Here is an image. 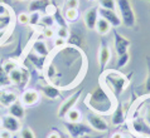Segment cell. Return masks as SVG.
<instances>
[{"mask_svg":"<svg viewBox=\"0 0 150 138\" xmlns=\"http://www.w3.org/2000/svg\"><path fill=\"white\" fill-rule=\"evenodd\" d=\"M10 22H11V19H10L9 14L0 16V30H5V29L10 25Z\"/></svg>","mask_w":150,"mask_h":138,"instance_id":"cell-29","label":"cell"},{"mask_svg":"<svg viewBox=\"0 0 150 138\" xmlns=\"http://www.w3.org/2000/svg\"><path fill=\"white\" fill-rule=\"evenodd\" d=\"M61 138H68V137H66V136H62V134H61Z\"/></svg>","mask_w":150,"mask_h":138,"instance_id":"cell-48","label":"cell"},{"mask_svg":"<svg viewBox=\"0 0 150 138\" xmlns=\"http://www.w3.org/2000/svg\"><path fill=\"white\" fill-rule=\"evenodd\" d=\"M43 36L49 39V38H53L54 36V30L52 28H44L43 29Z\"/></svg>","mask_w":150,"mask_h":138,"instance_id":"cell-38","label":"cell"},{"mask_svg":"<svg viewBox=\"0 0 150 138\" xmlns=\"http://www.w3.org/2000/svg\"><path fill=\"white\" fill-rule=\"evenodd\" d=\"M18 1H27V0H18Z\"/></svg>","mask_w":150,"mask_h":138,"instance_id":"cell-49","label":"cell"},{"mask_svg":"<svg viewBox=\"0 0 150 138\" xmlns=\"http://www.w3.org/2000/svg\"><path fill=\"white\" fill-rule=\"evenodd\" d=\"M47 138H61V133L57 132V131H52V132L47 136Z\"/></svg>","mask_w":150,"mask_h":138,"instance_id":"cell-42","label":"cell"},{"mask_svg":"<svg viewBox=\"0 0 150 138\" xmlns=\"http://www.w3.org/2000/svg\"><path fill=\"white\" fill-rule=\"evenodd\" d=\"M57 36L58 38H62V39H68V36H69L68 28H62V27H59V29L57 30Z\"/></svg>","mask_w":150,"mask_h":138,"instance_id":"cell-34","label":"cell"},{"mask_svg":"<svg viewBox=\"0 0 150 138\" xmlns=\"http://www.w3.org/2000/svg\"><path fill=\"white\" fill-rule=\"evenodd\" d=\"M130 128L134 134L150 138V125L145 122L144 117H140L137 114L130 116Z\"/></svg>","mask_w":150,"mask_h":138,"instance_id":"cell-4","label":"cell"},{"mask_svg":"<svg viewBox=\"0 0 150 138\" xmlns=\"http://www.w3.org/2000/svg\"><path fill=\"white\" fill-rule=\"evenodd\" d=\"M140 106H141V107H144V109H145L144 119H145V122H146V123L150 125V97H148L143 103L140 104Z\"/></svg>","mask_w":150,"mask_h":138,"instance_id":"cell-26","label":"cell"},{"mask_svg":"<svg viewBox=\"0 0 150 138\" xmlns=\"http://www.w3.org/2000/svg\"><path fill=\"white\" fill-rule=\"evenodd\" d=\"M9 114L15 117V118H18V119H23L24 116H25L24 106L20 102H15L14 104H11L9 107Z\"/></svg>","mask_w":150,"mask_h":138,"instance_id":"cell-18","label":"cell"},{"mask_svg":"<svg viewBox=\"0 0 150 138\" xmlns=\"http://www.w3.org/2000/svg\"><path fill=\"white\" fill-rule=\"evenodd\" d=\"M33 49H34V52L38 54V55H40V57H45L48 54L47 44H45L44 41H42V40L35 41L34 45H33Z\"/></svg>","mask_w":150,"mask_h":138,"instance_id":"cell-21","label":"cell"},{"mask_svg":"<svg viewBox=\"0 0 150 138\" xmlns=\"http://www.w3.org/2000/svg\"><path fill=\"white\" fill-rule=\"evenodd\" d=\"M130 78L117 70H105L102 73L101 84L112 94L114 98H119L129 85Z\"/></svg>","mask_w":150,"mask_h":138,"instance_id":"cell-2","label":"cell"},{"mask_svg":"<svg viewBox=\"0 0 150 138\" xmlns=\"http://www.w3.org/2000/svg\"><path fill=\"white\" fill-rule=\"evenodd\" d=\"M64 19L67 22H76L78 19V10L77 9H66Z\"/></svg>","mask_w":150,"mask_h":138,"instance_id":"cell-24","label":"cell"},{"mask_svg":"<svg viewBox=\"0 0 150 138\" xmlns=\"http://www.w3.org/2000/svg\"><path fill=\"white\" fill-rule=\"evenodd\" d=\"M0 125H1V118H0Z\"/></svg>","mask_w":150,"mask_h":138,"instance_id":"cell-50","label":"cell"},{"mask_svg":"<svg viewBox=\"0 0 150 138\" xmlns=\"http://www.w3.org/2000/svg\"><path fill=\"white\" fill-rule=\"evenodd\" d=\"M111 138H125V136L122 134L121 132H115L111 134Z\"/></svg>","mask_w":150,"mask_h":138,"instance_id":"cell-44","label":"cell"},{"mask_svg":"<svg viewBox=\"0 0 150 138\" xmlns=\"http://www.w3.org/2000/svg\"><path fill=\"white\" fill-rule=\"evenodd\" d=\"M114 43H115V49L117 55H122V54L129 52V48L131 45V41L125 38L124 35H121L120 33L114 29Z\"/></svg>","mask_w":150,"mask_h":138,"instance_id":"cell-10","label":"cell"},{"mask_svg":"<svg viewBox=\"0 0 150 138\" xmlns=\"http://www.w3.org/2000/svg\"><path fill=\"white\" fill-rule=\"evenodd\" d=\"M69 43L71 44H74V45H77V47H81L82 45V38L78 35V34H69Z\"/></svg>","mask_w":150,"mask_h":138,"instance_id":"cell-32","label":"cell"},{"mask_svg":"<svg viewBox=\"0 0 150 138\" xmlns=\"http://www.w3.org/2000/svg\"><path fill=\"white\" fill-rule=\"evenodd\" d=\"M78 0H67L66 5H67V9H77L78 8Z\"/></svg>","mask_w":150,"mask_h":138,"instance_id":"cell-39","label":"cell"},{"mask_svg":"<svg viewBox=\"0 0 150 138\" xmlns=\"http://www.w3.org/2000/svg\"><path fill=\"white\" fill-rule=\"evenodd\" d=\"M42 20L40 11H30L29 14V24L30 25H38Z\"/></svg>","mask_w":150,"mask_h":138,"instance_id":"cell-27","label":"cell"},{"mask_svg":"<svg viewBox=\"0 0 150 138\" xmlns=\"http://www.w3.org/2000/svg\"><path fill=\"white\" fill-rule=\"evenodd\" d=\"M131 137H132V138H145V137H140V136H136V134H132Z\"/></svg>","mask_w":150,"mask_h":138,"instance_id":"cell-46","label":"cell"},{"mask_svg":"<svg viewBox=\"0 0 150 138\" xmlns=\"http://www.w3.org/2000/svg\"><path fill=\"white\" fill-rule=\"evenodd\" d=\"M111 25L109 22H106L105 19H102V18H98L97 20V23H96V28H95V30L100 35H106V34H109L110 30H111Z\"/></svg>","mask_w":150,"mask_h":138,"instance_id":"cell-19","label":"cell"},{"mask_svg":"<svg viewBox=\"0 0 150 138\" xmlns=\"http://www.w3.org/2000/svg\"><path fill=\"white\" fill-rule=\"evenodd\" d=\"M126 114H127V109L124 107V104L121 102H117L114 112H112V118H111V123L114 125H122L126 122Z\"/></svg>","mask_w":150,"mask_h":138,"instance_id":"cell-12","label":"cell"},{"mask_svg":"<svg viewBox=\"0 0 150 138\" xmlns=\"http://www.w3.org/2000/svg\"><path fill=\"white\" fill-rule=\"evenodd\" d=\"M148 1H150V0H148Z\"/></svg>","mask_w":150,"mask_h":138,"instance_id":"cell-52","label":"cell"},{"mask_svg":"<svg viewBox=\"0 0 150 138\" xmlns=\"http://www.w3.org/2000/svg\"><path fill=\"white\" fill-rule=\"evenodd\" d=\"M116 104L117 103L115 102V98L102 84L96 87L86 98V106L91 111L101 116L111 114L115 109Z\"/></svg>","mask_w":150,"mask_h":138,"instance_id":"cell-1","label":"cell"},{"mask_svg":"<svg viewBox=\"0 0 150 138\" xmlns=\"http://www.w3.org/2000/svg\"><path fill=\"white\" fill-rule=\"evenodd\" d=\"M52 5L51 0H32L29 4V10L30 11H45Z\"/></svg>","mask_w":150,"mask_h":138,"instance_id":"cell-17","label":"cell"},{"mask_svg":"<svg viewBox=\"0 0 150 138\" xmlns=\"http://www.w3.org/2000/svg\"><path fill=\"white\" fill-rule=\"evenodd\" d=\"M81 112L76 109V108H73V109H71L67 114H66L64 118L67 119V122H72V123H76V122H81Z\"/></svg>","mask_w":150,"mask_h":138,"instance_id":"cell-22","label":"cell"},{"mask_svg":"<svg viewBox=\"0 0 150 138\" xmlns=\"http://www.w3.org/2000/svg\"><path fill=\"white\" fill-rule=\"evenodd\" d=\"M98 18V6H92L90 9H87L86 13L83 14V23H85L86 28L88 30H93L96 28V23H97Z\"/></svg>","mask_w":150,"mask_h":138,"instance_id":"cell-11","label":"cell"},{"mask_svg":"<svg viewBox=\"0 0 150 138\" xmlns=\"http://www.w3.org/2000/svg\"><path fill=\"white\" fill-rule=\"evenodd\" d=\"M40 23L44 25V28H52V25L54 24V18H53V15H45V16H42Z\"/></svg>","mask_w":150,"mask_h":138,"instance_id":"cell-30","label":"cell"},{"mask_svg":"<svg viewBox=\"0 0 150 138\" xmlns=\"http://www.w3.org/2000/svg\"><path fill=\"white\" fill-rule=\"evenodd\" d=\"M86 119H87V123L91 128L93 129V131L98 132V133H105L109 131V124L105 119H103V117L101 114H97V113H88V114L86 116Z\"/></svg>","mask_w":150,"mask_h":138,"instance_id":"cell-6","label":"cell"},{"mask_svg":"<svg viewBox=\"0 0 150 138\" xmlns=\"http://www.w3.org/2000/svg\"><path fill=\"white\" fill-rule=\"evenodd\" d=\"M98 67H100V70L103 73L106 70V67L109 65V63L111 60V49H110V45L109 43L102 39L101 40V44H100V48H98Z\"/></svg>","mask_w":150,"mask_h":138,"instance_id":"cell-7","label":"cell"},{"mask_svg":"<svg viewBox=\"0 0 150 138\" xmlns=\"http://www.w3.org/2000/svg\"><path fill=\"white\" fill-rule=\"evenodd\" d=\"M88 1H96V0H88Z\"/></svg>","mask_w":150,"mask_h":138,"instance_id":"cell-51","label":"cell"},{"mask_svg":"<svg viewBox=\"0 0 150 138\" xmlns=\"http://www.w3.org/2000/svg\"><path fill=\"white\" fill-rule=\"evenodd\" d=\"M125 138H132L131 136H125Z\"/></svg>","mask_w":150,"mask_h":138,"instance_id":"cell-47","label":"cell"},{"mask_svg":"<svg viewBox=\"0 0 150 138\" xmlns=\"http://www.w3.org/2000/svg\"><path fill=\"white\" fill-rule=\"evenodd\" d=\"M6 14H8V10H6L5 5H3V4H0V16L6 15Z\"/></svg>","mask_w":150,"mask_h":138,"instance_id":"cell-43","label":"cell"},{"mask_svg":"<svg viewBox=\"0 0 150 138\" xmlns=\"http://www.w3.org/2000/svg\"><path fill=\"white\" fill-rule=\"evenodd\" d=\"M53 18L56 19V22L59 24V27H62V28H67V20H66L63 16L61 15V13H59V10L58 9H56L54 11H53Z\"/></svg>","mask_w":150,"mask_h":138,"instance_id":"cell-28","label":"cell"},{"mask_svg":"<svg viewBox=\"0 0 150 138\" xmlns=\"http://www.w3.org/2000/svg\"><path fill=\"white\" fill-rule=\"evenodd\" d=\"M98 15L100 18L105 19L106 22H109L112 28H119L122 24L121 18L117 14V10H109V9H102L98 6Z\"/></svg>","mask_w":150,"mask_h":138,"instance_id":"cell-9","label":"cell"},{"mask_svg":"<svg viewBox=\"0 0 150 138\" xmlns=\"http://www.w3.org/2000/svg\"><path fill=\"white\" fill-rule=\"evenodd\" d=\"M98 5L102 9L117 10V3H116V0H98Z\"/></svg>","mask_w":150,"mask_h":138,"instance_id":"cell-23","label":"cell"},{"mask_svg":"<svg viewBox=\"0 0 150 138\" xmlns=\"http://www.w3.org/2000/svg\"><path fill=\"white\" fill-rule=\"evenodd\" d=\"M22 104L23 106H34L39 100V93L34 89H28L22 94Z\"/></svg>","mask_w":150,"mask_h":138,"instance_id":"cell-16","label":"cell"},{"mask_svg":"<svg viewBox=\"0 0 150 138\" xmlns=\"http://www.w3.org/2000/svg\"><path fill=\"white\" fill-rule=\"evenodd\" d=\"M9 81L10 83H13V84H16V85H19V84H22L24 85V82H28V72L25 69H14L13 72H10L9 74Z\"/></svg>","mask_w":150,"mask_h":138,"instance_id":"cell-14","label":"cell"},{"mask_svg":"<svg viewBox=\"0 0 150 138\" xmlns=\"http://www.w3.org/2000/svg\"><path fill=\"white\" fill-rule=\"evenodd\" d=\"M0 138H13V133L6 131V129H1L0 131Z\"/></svg>","mask_w":150,"mask_h":138,"instance_id":"cell-40","label":"cell"},{"mask_svg":"<svg viewBox=\"0 0 150 138\" xmlns=\"http://www.w3.org/2000/svg\"><path fill=\"white\" fill-rule=\"evenodd\" d=\"M116 3H117V9L120 11L122 24L127 28H134L136 25V15L130 0H116Z\"/></svg>","mask_w":150,"mask_h":138,"instance_id":"cell-3","label":"cell"},{"mask_svg":"<svg viewBox=\"0 0 150 138\" xmlns=\"http://www.w3.org/2000/svg\"><path fill=\"white\" fill-rule=\"evenodd\" d=\"M42 92L44 93V95L49 99H56L58 97H61V92L57 87L49 84V85H44L42 87Z\"/></svg>","mask_w":150,"mask_h":138,"instance_id":"cell-20","label":"cell"},{"mask_svg":"<svg viewBox=\"0 0 150 138\" xmlns=\"http://www.w3.org/2000/svg\"><path fill=\"white\" fill-rule=\"evenodd\" d=\"M145 92H146L148 94H150V72L148 73L146 81H145Z\"/></svg>","mask_w":150,"mask_h":138,"instance_id":"cell-41","label":"cell"},{"mask_svg":"<svg viewBox=\"0 0 150 138\" xmlns=\"http://www.w3.org/2000/svg\"><path fill=\"white\" fill-rule=\"evenodd\" d=\"M102 137H103L102 134H100V136H95V137H91V136L88 134V136H85V137H82V138H102Z\"/></svg>","mask_w":150,"mask_h":138,"instance_id":"cell-45","label":"cell"},{"mask_svg":"<svg viewBox=\"0 0 150 138\" xmlns=\"http://www.w3.org/2000/svg\"><path fill=\"white\" fill-rule=\"evenodd\" d=\"M18 23L22 25L29 24V14H25V13H22V14L18 15Z\"/></svg>","mask_w":150,"mask_h":138,"instance_id":"cell-36","label":"cell"},{"mask_svg":"<svg viewBox=\"0 0 150 138\" xmlns=\"http://www.w3.org/2000/svg\"><path fill=\"white\" fill-rule=\"evenodd\" d=\"M10 81H9V75H8L5 72H4L3 68H0V84H9Z\"/></svg>","mask_w":150,"mask_h":138,"instance_id":"cell-35","label":"cell"},{"mask_svg":"<svg viewBox=\"0 0 150 138\" xmlns=\"http://www.w3.org/2000/svg\"><path fill=\"white\" fill-rule=\"evenodd\" d=\"M20 137L22 138H35V134L30 128L25 127V128L22 129V132H20Z\"/></svg>","mask_w":150,"mask_h":138,"instance_id":"cell-33","label":"cell"},{"mask_svg":"<svg viewBox=\"0 0 150 138\" xmlns=\"http://www.w3.org/2000/svg\"><path fill=\"white\" fill-rule=\"evenodd\" d=\"M3 69H4V72H5L6 74H9L10 72H13L14 69H16V63L13 62V60H8V62L4 63Z\"/></svg>","mask_w":150,"mask_h":138,"instance_id":"cell-31","label":"cell"},{"mask_svg":"<svg viewBox=\"0 0 150 138\" xmlns=\"http://www.w3.org/2000/svg\"><path fill=\"white\" fill-rule=\"evenodd\" d=\"M82 92H83L82 89H78L76 93H73L71 97H68L63 103L61 104L59 109H58V117H59V118H64L66 114H67L71 109H73L74 106H76L77 102H78V99H80V97H81Z\"/></svg>","mask_w":150,"mask_h":138,"instance_id":"cell-8","label":"cell"},{"mask_svg":"<svg viewBox=\"0 0 150 138\" xmlns=\"http://www.w3.org/2000/svg\"><path fill=\"white\" fill-rule=\"evenodd\" d=\"M1 125H3L4 129H6V131H9L11 133H16L22 129V123H20V120L18 118H15V117L10 116V114H8V116L1 118Z\"/></svg>","mask_w":150,"mask_h":138,"instance_id":"cell-13","label":"cell"},{"mask_svg":"<svg viewBox=\"0 0 150 138\" xmlns=\"http://www.w3.org/2000/svg\"><path fill=\"white\" fill-rule=\"evenodd\" d=\"M130 60V53H125L122 55H119V59H117V63H116V69H120V68H124L125 65L129 63Z\"/></svg>","mask_w":150,"mask_h":138,"instance_id":"cell-25","label":"cell"},{"mask_svg":"<svg viewBox=\"0 0 150 138\" xmlns=\"http://www.w3.org/2000/svg\"><path fill=\"white\" fill-rule=\"evenodd\" d=\"M64 127L67 129L71 138H82L85 136L91 134V132L93 131L88 124H85V123H81V122H76V123L64 122Z\"/></svg>","mask_w":150,"mask_h":138,"instance_id":"cell-5","label":"cell"},{"mask_svg":"<svg viewBox=\"0 0 150 138\" xmlns=\"http://www.w3.org/2000/svg\"><path fill=\"white\" fill-rule=\"evenodd\" d=\"M53 45H54V48H62L66 45V39H62V38H56L54 41H53Z\"/></svg>","mask_w":150,"mask_h":138,"instance_id":"cell-37","label":"cell"},{"mask_svg":"<svg viewBox=\"0 0 150 138\" xmlns=\"http://www.w3.org/2000/svg\"><path fill=\"white\" fill-rule=\"evenodd\" d=\"M18 102V97L14 92L6 90V89H0V104L6 108H9L11 104Z\"/></svg>","mask_w":150,"mask_h":138,"instance_id":"cell-15","label":"cell"}]
</instances>
